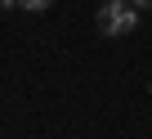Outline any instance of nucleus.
<instances>
[{
  "label": "nucleus",
  "mask_w": 152,
  "mask_h": 139,
  "mask_svg": "<svg viewBox=\"0 0 152 139\" xmlns=\"http://www.w3.org/2000/svg\"><path fill=\"white\" fill-rule=\"evenodd\" d=\"M134 9L125 5V0H103V9H99V27H103V36H130L134 32Z\"/></svg>",
  "instance_id": "1"
},
{
  "label": "nucleus",
  "mask_w": 152,
  "mask_h": 139,
  "mask_svg": "<svg viewBox=\"0 0 152 139\" xmlns=\"http://www.w3.org/2000/svg\"><path fill=\"white\" fill-rule=\"evenodd\" d=\"M18 5H23V9H31V14H40V9H49V5H54V0H18Z\"/></svg>",
  "instance_id": "2"
},
{
  "label": "nucleus",
  "mask_w": 152,
  "mask_h": 139,
  "mask_svg": "<svg viewBox=\"0 0 152 139\" xmlns=\"http://www.w3.org/2000/svg\"><path fill=\"white\" fill-rule=\"evenodd\" d=\"M139 5H143V9H152V0H139Z\"/></svg>",
  "instance_id": "3"
}]
</instances>
